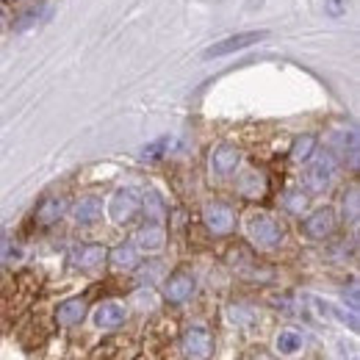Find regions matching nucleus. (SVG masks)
<instances>
[{
  "instance_id": "nucleus-1",
  "label": "nucleus",
  "mask_w": 360,
  "mask_h": 360,
  "mask_svg": "<svg viewBox=\"0 0 360 360\" xmlns=\"http://www.w3.org/2000/svg\"><path fill=\"white\" fill-rule=\"evenodd\" d=\"M247 233L258 247H266V250L283 244V238H285V227L269 214H252L247 222Z\"/></svg>"
},
{
  "instance_id": "nucleus-2",
  "label": "nucleus",
  "mask_w": 360,
  "mask_h": 360,
  "mask_svg": "<svg viewBox=\"0 0 360 360\" xmlns=\"http://www.w3.org/2000/svg\"><path fill=\"white\" fill-rule=\"evenodd\" d=\"M261 39H266V31H247V34H233L217 45L205 47L202 50V58H222V56H233L238 50H247V47L258 45Z\"/></svg>"
},
{
  "instance_id": "nucleus-3",
  "label": "nucleus",
  "mask_w": 360,
  "mask_h": 360,
  "mask_svg": "<svg viewBox=\"0 0 360 360\" xmlns=\"http://www.w3.org/2000/svg\"><path fill=\"white\" fill-rule=\"evenodd\" d=\"M183 352L188 360H208L211 352H214V338L205 327L194 324L183 333Z\"/></svg>"
},
{
  "instance_id": "nucleus-4",
  "label": "nucleus",
  "mask_w": 360,
  "mask_h": 360,
  "mask_svg": "<svg viewBox=\"0 0 360 360\" xmlns=\"http://www.w3.org/2000/svg\"><path fill=\"white\" fill-rule=\"evenodd\" d=\"M333 175H335V161L330 153H321L305 167V186L311 191H324L333 183Z\"/></svg>"
},
{
  "instance_id": "nucleus-5",
  "label": "nucleus",
  "mask_w": 360,
  "mask_h": 360,
  "mask_svg": "<svg viewBox=\"0 0 360 360\" xmlns=\"http://www.w3.org/2000/svg\"><path fill=\"white\" fill-rule=\"evenodd\" d=\"M139 205H141V197H139L136 188H120V191L111 197V202H108V217H111L117 225H125V222H131L136 217Z\"/></svg>"
},
{
  "instance_id": "nucleus-6",
  "label": "nucleus",
  "mask_w": 360,
  "mask_h": 360,
  "mask_svg": "<svg viewBox=\"0 0 360 360\" xmlns=\"http://www.w3.org/2000/svg\"><path fill=\"white\" fill-rule=\"evenodd\" d=\"M202 219H205V227L214 236H227L233 230V225H236V214L225 202H208L205 211H202Z\"/></svg>"
},
{
  "instance_id": "nucleus-7",
  "label": "nucleus",
  "mask_w": 360,
  "mask_h": 360,
  "mask_svg": "<svg viewBox=\"0 0 360 360\" xmlns=\"http://www.w3.org/2000/svg\"><path fill=\"white\" fill-rule=\"evenodd\" d=\"M194 288H197V280H194V274H188V271H175L169 280H167V285H164V297L169 300V302H186V300H191V294H194Z\"/></svg>"
},
{
  "instance_id": "nucleus-8",
  "label": "nucleus",
  "mask_w": 360,
  "mask_h": 360,
  "mask_svg": "<svg viewBox=\"0 0 360 360\" xmlns=\"http://www.w3.org/2000/svg\"><path fill=\"white\" fill-rule=\"evenodd\" d=\"M105 258H108V250H105V247H100V244H81V247L72 250L70 264H72L75 269L89 271V269H97Z\"/></svg>"
},
{
  "instance_id": "nucleus-9",
  "label": "nucleus",
  "mask_w": 360,
  "mask_h": 360,
  "mask_svg": "<svg viewBox=\"0 0 360 360\" xmlns=\"http://www.w3.org/2000/svg\"><path fill=\"white\" fill-rule=\"evenodd\" d=\"M335 214H333V208H319L314 211L308 219H305V233L311 236V238H327V236H333L335 233Z\"/></svg>"
},
{
  "instance_id": "nucleus-10",
  "label": "nucleus",
  "mask_w": 360,
  "mask_h": 360,
  "mask_svg": "<svg viewBox=\"0 0 360 360\" xmlns=\"http://www.w3.org/2000/svg\"><path fill=\"white\" fill-rule=\"evenodd\" d=\"M86 319V300L84 297H70L56 308V321L61 327H75Z\"/></svg>"
},
{
  "instance_id": "nucleus-11",
  "label": "nucleus",
  "mask_w": 360,
  "mask_h": 360,
  "mask_svg": "<svg viewBox=\"0 0 360 360\" xmlns=\"http://www.w3.org/2000/svg\"><path fill=\"white\" fill-rule=\"evenodd\" d=\"M238 164H241V153H238V147H233V144H219V147L211 153V169H214L217 175H230V172H236Z\"/></svg>"
},
{
  "instance_id": "nucleus-12",
  "label": "nucleus",
  "mask_w": 360,
  "mask_h": 360,
  "mask_svg": "<svg viewBox=\"0 0 360 360\" xmlns=\"http://www.w3.org/2000/svg\"><path fill=\"white\" fill-rule=\"evenodd\" d=\"M125 319H128V311L120 302H103L94 311V324L100 330H117V327L125 324Z\"/></svg>"
},
{
  "instance_id": "nucleus-13",
  "label": "nucleus",
  "mask_w": 360,
  "mask_h": 360,
  "mask_svg": "<svg viewBox=\"0 0 360 360\" xmlns=\"http://www.w3.org/2000/svg\"><path fill=\"white\" fill-rule=\"evenodd\" d=\"M236 188H238L241 197H247V200H258V197H264V191H266V178H264L258 169H247V172L238 175Z\"/></svg>"
},
{
  "instance_id": "nucleus-14",
  "label": "nucleus",
  "mask_w": 360,
  "mask_h": 360,
  "mask_svg": "<svg viewBox=\"0 0 360 360\" xmlns=\"http://www.w3.org/2000/svg\"><path fill=\"white\" fill-rule=\"evenodd\" d=\"M64 211H67V202L61 200V197H45L39 205H37V225L42 227H50L56 225L61 217H64Z\"/></svg>"
},
{
  "instance_id": "nucleus-15",
  "label": "nucleus",
  "mask_w": 360,
  "mask_h": 360,
  "mask_svg": "<svg viewBox=\"0 0 360 360\" xmlns=\"http://www.w3.org/2000/svg\"><path fill=\"white\" fill-rule=\"evenodd\" d=\"M164 241H167V233H164V227L158 225V222H150V225H144L136 233V244H139L141 250H147V252L161 250Z\"/></svg>"
},
{
  "instance_id": "nucleus-16",
  "label": "nucleus",
  "mask_w": 360,
  "mask_h": 360,
  "mask_svg": "<svg viewBox=\"0 0 360 360\" xmlns=\"http://www.w3.org/2000/svg\"><path fill=\"white\" fill-rule=\"evenodd\" d=\"M100 214H103V202H100L97 197H84V200L72 208V219H75L78 225H91V222H97Z\"/></svg>"
},
{
  "instance_id": "nucleus-17",
  "label": "nucleus",
  "mask_w": 360,
  "mask_h": 360,
  "mask_svg": "<svg viewBox=\"0 0 360 360\" xmlns=\"http://www.w3.org/2000/svg\"><path fill=\"white\" fill-rule=\"evenodd\" d=\"M111 264H114L117 269H134L136 264H139V255H136V250L131 244H122V247H117V250L111 252Z\"/></svg>"
},
{
  "instance_id": "nucleus-18",
  "label": "nucleus",
  "mask_w": 360,
  "mask_h": 360,
  "mask_svg": "<svg viewBox=\"0 0 360 360\" xmlns=\"http://www.w3.org/2000/svg\"><path fill=\"white\" fill-rule=\"evenodd\" d=\"M300 347H302V335H300V333L283 330V333L277 335V352H280V355H294V352H300Z\"/></svg>"
},
{
  "instance_id": "nucleus-19",
  "label": "nucleus",
  "mask_w": 360,
  "mask_h": 360,
  "mask_svg": "<svg viewBox=\"0 0 360 360\" xmlns=\"http://www.w3.org/2000/svg\"><path fill=\"white\" fill-rule=\"evenodd\" d=\"M314 150H316V136L305 134L294 141V147H291V158H294V161H308V158L314 155Z\"/></svg>"
},
{
  "instance_id": "nucleus-20",
  "label": "nucleus",
  "mask_w": 360,
  "mask_h": 360,
  "mask_svg": "<svg viewBox=\"0 0 360 360\" xmlns=\"http://www.w3.org/2000/svg\"><path fill=\"white\" fill-rule=\"evenodd\" d=\"M283 205H285L291 214H302V211H305V205H308V197H305L300 188H291V191H285Z\"/></svg>"
},
{
  "instance_id": "nucleus-21",
  "label": "nucleus",
  "mask_w": 360,
  "mask_h": 360,
  "mask_svg": "<svg viewBox=\"0 0 360 360\" xmlns=\"http://www.w3.org/2000/svg\"><path fill=\"white\" fill-rule=\"evenodd\" d=\"M141 202H144V211L150 214V219H153V222H158V219L164 217V202H161V197H158L155 191H147Z\"/></svg>"
},
{
  "instance_id": "nucleus-22",
  "label": "nucleus",
  "mask_w": 360,
  "mask_h": 360,
  "mask_svg": "<svg viewBox=\"0 0 360 360\" xmlns=\"http://www.w3.org/2000/svg\"><path fill=\"white\" fill-rule=\"evenodd\" d=\"M344 217H347L349 222L358 219V186H352L349 194H344Z\"/></svg>"
},
{
  "instance_id": "nucleus-23",
  "label": "nucleus",
  "mask_w": 360,
  "mask_h": 360,
  "mask_svg": "<svg viewBox=\"0 0 360 360\" xmlns=\"http://www.w3.org/2000/svg\"><path fill=\"white\" fill-rule=\"evenodd\" d=\"M349 8V0H324V14L327 17H344Z\"/></svg>"
},
{
  "instance_id": "nucleus-24",
  "label": "nucleus",
  "mask_w": 360,
  "mask_h": 360,
  "mask_svg": "<svg viewBox=\"0 0 360 360\" xmlns=\"http://www.w3.org/2000/svg\"><path fill=\"white\" fill-rule=\"evenodd\" d=\"M8 22V11H6V6H0V28Z\"/></svg>"
}]
</instances>
